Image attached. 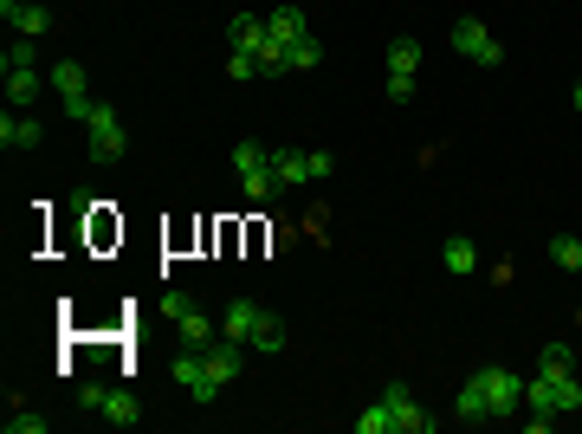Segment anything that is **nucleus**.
<instances>
[{"label": "nucleus", "instance_id": "13", "mask_svg": "<svg viewBox=\"0 0 582 434\" xmlns=\"http://www.w3.org/2000/svg\"><path fill=\"white\" fill-rule=\"evenodd\" d=\"M259 39H266V20H259V13H233L227 20V52H259Z\"/></svg>", "mask_w": 582, "mask_h": 434}, {"label": "nucleus", "instance_id": "12", "mask_svg": "<svg viewBox=\"0 0 582 434\" xmlns=\"http://www.w3.org/2000/svg\"><path fill=\"white\" fill-rule=\"evenodd\" d=\"M246 350H259V357H279V350H285V324L272 318L266 305H259V318H253V337H246Z\"/></svg>", "mask_w": 582, "mask_h": 434}, {"label": "nucleus", "instance_id": "1", "mask_svg": "<svg viewBox=\"0 0 582 434\" xmlns=\"http://www.w3.org/2000/svg\"><path fill=\"white\" fill-rule=\"evenodd\" d=\"M123 149H130V137H123V124H117V104H97V111L85 117V156L91 162H117Z\"/></svg>", "mask_w": 582, "mask_h": 434}, {"label": "nucleus", "instance_id": "19", "mask_svg": "<svg viewBox=\"0 0 582 434\" xmlns=\"http://www.w3.org/2000/svg\"><path fill=\"white\" fill-rule=\"evenodd\" d=\"M253 318H259V305H253V298H233V305L220 311V331H227V337H240V344H246V337H253Z\"/></svg>", "mask_w": 582, "mask_h": 434}, {"label": "nucleus", "instance_id": "20", "mask_svg": "<svg viewBox=\"0 0 582 434\" xmlns=\"http://www.w3.org/2000/svg\"><path fill=\"white\" fill-rule=\"evenodd\" d=\"M440 260H447V273H479V247H473V240H466V234H453L447 240V247H440Z\"/></svg>", "mask_w": 582, "mask_h": 434}, {"label": "nucleus", "instance_id": "26", "mask_svg": "<svg viewBox=\"0 0 582 434\" xmlns=\"http://www.w3.org/2000/svg\"><path fill=\"white\" fill-rule=\"evenodd\" d=\"M240 188H246V201H272V195H279V175H272V169L240 175Z\"/></svg>", "mask_w": 582, "mask_h": 434}, {"label": "nucleus", "instance_id": "33", "mask_svg": "<svg viewBox=\"0 0 582 434\" xmlns=\"http://www.w3.org/2000/svg\"><path fill=\"white\" fill-rule=\"evenodd\" d=\"M7 434H46V415H7Z\"/></svg>", "mask_w": 582, "mask_h": 434}, {"label": "nucleus", "instance_id": "2", "mask_svg": "<svg viewBox=\"0 0 582 434\" xmlns=\"http://www.w3.org/2000/svg\"><path fill=\"white\" fill-rule=\"evenodd\" d=\"M479 383H485V402H492V422L524 409V376L518 370H498V363H492V370H479Z\"/></svg>", "mask_w": 582, "mask_h": 434}, {"label": "nucleus", "instance_id": "23", "mask_svg": "<svg viewBox=\"0 0 582 434\" xmlns=\"http://www.w3.org/2000/svg\"><path fill=\"white\" fill-rule=\"evenodd\" d=\"M356 434H395V415H388V402H382V396L369 402L363 415H356Z\"/></svg>", "mask_w": 582, "mask_h": 434}, {"label": "nucleus", "instance_id": "30", "mask_svg": "<svg viewBox=\"0 0 582 434\" xmlns=\"http://www.w3.org/2000/svg\"><path fill=\"white\" fill-rule=\"evenodd\" d=\"M162 311H169V324H182V318H188V311H201V305H194V298H188V292H169V298H162Z\"/></svg>", "mask_w": 582, "mask_h": 434}, {"label": "nucleus", "instance_id": "32", "mask_svg": "<svg viewBox=\"0 0 582 434\" xmlns=\"http://www.w3.org/2000/svg\"><path fill=\"white\" fill-rule=\"evenodd\" d=\"M388 98L408 104V98H414V72H388Z\"/></svg>", "mask_w": 582, "mask_h": 434}, {"label": "nucleus", "instance_id": "27", "mask_svg": "<svg viewBox=\"0 0 582 434\" xmlns=\"http://www.w3.org/2000/svg\"><path fill=\"white\" fill-rule=\"evenodd\" d=\"M317 59H324V46H317V33H304L298 46H291V72H311Z\"/></svg>", "mask_w": 582, "mask_h": 434}, {"label": "nucleus", "instance_id": "25", "mask_svg": "<svg viewBox=\"0 0 582 434\" xmlns=\"http://www.w3.org/2000/svg\"><path fill=\"white\" fill-rule=\"evenodd\" d=\"M421 65V39H395L388 46V72H414Z\"/></svg>", "mask_w": 582, "mask_h": 434}, {"label": "nucleus", "instance_id": "9", "mask_svg": "<svg viewBox=\"0 0 582 434\" xmlns=\"http://www.w3.org/2000/svg\"><path fill=\"white\" fill-rule=\"evenodd\" d=\"M304 33H311L304 7H272V13H266V39H272V46H298Z\"/></svg>", "mask_w": 582, "mask_h": 434}, {"label": "nucleus", "instance_id": "6", "mask_svg": "<svg viewBox=\"0 0 582 434\" xmlns=\"http://www.w3.org/2000/svg\"><path fill=\"white\" fill-rule=\"evenodd\" d=\"M169 376H175V383L188 389L194 402H214V396H220V383H214V376H207V357H201V350H182V357L169 363Z\"/></svg>", "mask_w": 582, "mask_h": 434}, {"label": "nucleus", "instance_id": "21", "mask_svg": "<svg viewBox=\"0 0 582 434\" xmlns=\"http://www.w3.org/2000/svg\"><path fill=\"white\" fill-rule=\"evenodd\" d=\"M259 169H272V149L266 143H233V175H259Z\"/></svg>", "mask_w": 582, "mask_h": 434}, {"label": "nucleus", "instance_id": "18", "mask_svg": "<svg viewBox=\"0 0 582 434\" xmlns=\"http://www.w3.org/2000/svg\"><path fill=\"white\" fill-rule=\"evenodd\" d=\"M524 409L531 415H557V383L550 376H524ZM563 422V415H557Z\"/></svg>", "mask_w": 582, "mask_h": 434}, {"label": "nucleus", "instance_id": "34", "mask_svg": "<svg viewBox=\"0 0 582 434\" xmlns=\"http://www.w3.org/2000/svg\"><path fill=\"white\" fill-rule=\"evenodd\" d=\"M33 59H39V46H33V39H20V46L7 52V65H33Z\"/></svg>", "mask_w": 582, "mask_h": 434}, {"label": "nucleus", "instance_id": "31", "mask_svg": "<svg viewBox=\"0 0 582 434\" xmlns=\"http://www.w3.org/2000/svg\"><path fill=\"white\" fill-rule=\"evenodd\" d=\"M330 175H337V156H330V149H311V182H330Z\"/></svg>", "mask_w": 582, "mask_h": 434}, {"label": "nucleus", "instance_id": "8", "mask_svg": "<svg viewBox=\"0 0 582 434\" xmlns=\"http://www.w3.org/2000/svg\"><path fill=\"white\" fill-rule=\"evenodd\" d=\"M0 20H7L20 39H39V33L52 26V13H46V7H33V0H0Z\"/></svg>", "mask_w": 582, "mask_h": 434}, {"label": "nucleus", "instance_id": "15", "mask_svg": "<svg viewBox=\"0 0 582 434\" xmlns=\"http://www.w3.org/2000/svg\"><path fill=\"white\" fill-rule=\"evenodd\" d=\"M39 91H46V78L33 65H7V104H33Z\"/></svg>", "mask_w": 582, "mask_h": 434}, {"label": "nucleus", "instance_id": "5", "mask_svg": "<svg viewBox=\"0 0 582 434\" xmlns=\"http://www.w3.org/2000/svg\"><path fill=\"white\" fill-rule=\"evenodd\" d=\"M382 402H388V415H395V434H427V428H434V415L414 402V389H408V383H388V389H382Z\"/></svg>", "mask_w": 582, "mask_h": 434}, {"label": "nucleus", "instance_id": "29", "mask_svg": "<svg viewBox=\"0 0 582 434\" xmlns=\"http://www.w3.org/2000/svg\"><path fill=\"white\" fill-rule=\"evenodd\" d=\"M227 78H233V85L259 78V59H253V52H227Z\"/></svg>", "mask_w": 582, "mask_h": 434}, {"label": "nucleus", "instance_id": "3", "mask_svg": "<svg viewBox=\"0 0 582 434\" xmlns=\"http://www.w3.org/2000/svg\"><path fill=\"white\" fill-rule=\"evenodd\" d=\"M453 52H466L473 65H498V59H505V46L492 39L485 20H453Z\"/></svg>", "mask_w": 582, "mask_h": 434}, {"label": "nucleus", "instance_id": "11", "mask_svg": "<svg viewBox=\"0 0 582 434\" xmlns=\"http://www.w3.org/2000/svg\"><path fill=\"white\" fill-rule=\"evenodd\" d=\"M0 143H7V149H39V143H46V124H39V117H0Z\"/></svg>", "mask_w": 582, "mask_h": 434}, {"label": "nucleus", "instance_id": "4", "mask_svg": "<svg viewBox=\"0 0 582 434\" xmlns=\"http://www.w3.org/2000/svg\"><path fill=\"white\" fill-rule=\"evenodd\" d=\"M85 409H97L104 422H117V428H136V422H143V409H136L130 389H104V383L85 389Z\"/></svg>", "mask_w": 582, "mask_h": 434}, {"label": "nucleus", "instance_id": "7", "mask_svg": "<svg viewBox=\"0 0 582 434\" xmlns=\"http://www.w3.org/2000/svg\"><path fill=\"white\" fill-rule=\"evenodd\" d=\"M201 357H207V376H214V383H220V389H227V383H233V376H240V370H246V344H240V337H227V331H220V337H214V344H207V350H201Z\"/></svg>", "mask_w": 582, "mask_h": 434}, {"label": "nucleus", "instance_id": "17", "mask_svg": "<svg viewBox=\"0 0 582 434\" xmlns=\"http://www.w3.org/2000/svg\"><path fill=\"white\" fill-rule=\"evenodd\" d=\"M175 331H182V350H207V344H214V337H220V324L207 318V311H188V318L175 324Z\"/></svg>", "mask_w": 582, "mask_h": 434}, {"label": "nucleus", "instance_id": "28", "mask_svg": "<svg viewBox=\"0 0 582 434\" xmlns=\"http://www.w3.org/2000/svg\"><path fill=\"white\" fill-rule=\"evenodd\" d=\"M582 409V383L576 376H557V415H576Z\"/></svg>", "mask_w": 582, "mask_h": 434}, {"label": "nucleus", "instance_id": "35", "mask_svg": "<svg viewBox=\"0 0 582 434\" xmlns=\"http://www.w3.org/2000/svg\"><path fill=\"white\" fill-rule=\"evenodd\" d=\"M576 111H582V78H576Z\"/></svg>", "mask_w": 582, "mask_h": 434}, {"label": "nucleus", "instance_id": "10", "mask_svg": "<svg viewBox=\"0 0 582 434\" xmlns=\"http://www.w3.org/2000/svg\"><path fill=\"white\" fill-rule=\"evenodd\" d=\"M272 175H279V188H304L311 182V149H272Z\"/></svg>", "mask_w": 582, "mask_h": 434}, {"label": "nucleus", "instance_id": "16", "mask_svg": "<svg viewBox=\"0 0 582 434\" xmlns=\"http://www.w3.org/2000/svg\"><path fill=\"white\" fill-rule=\"evenodd\" d=\"M453 415H460V422H492V402H485V383H479V376H473V383H466L460 389V402H453Z\"/></svg>", "mask_w": 582, "mask_h": 434}, {"label": "nucleus", "instance_id": "24", "mask_svg": "<svg viewBox=\"0 0 582 434\" xmlns=\"http://www.w3.org/2000/svg\"><path fill=\"white\" fill-rule=\"evenodd\" d=\"M550 260H557L563 273H582V240L576 234H557V240H550Z\"/></svg>", "mask_w": 582, "mask_h": 434}, {"label": "nucleus", "instance_id": "14", "mask_svg": "<svg viewBox=\"0 0 582 434\" xmlns=\"http://www.w3.org/2000/svg\"><path fill=\"white\" fill-rule=\"evenodd\" d=\"M46 85L59 91L65 104H72V98H91V91H85V65H78V59H59V65L46 72Z\"/></svg>", "mask_w": 582, "mask_h": 434}, {"label": "nucleus", "instance_id": "22", "mask_svg": "<svg viewBox=\"0 0 582 434\" xmlns=\"http://www.w3.org/2000/svg\"><path fill=\"white\" fill-rule=\"evenodd\" d=\"M537 376H550V383H557V376H576V350H570V344H544Z\"/></svg>", "mask_w": 582, "mask_h": 434}]
</instances>
